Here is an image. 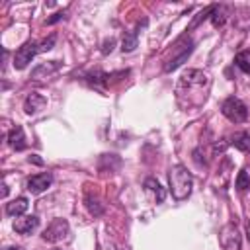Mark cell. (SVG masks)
<instances>
[{"mask_svg":"<svg viewBox=\"0 0 250 250\" xmlns=\"http://www.w3.org/2000/svg\"><path fill=\"white\" fill-rule=\"evenodd\" d=\"M207 86H209V76L205 74V72H201V70H195V68H189V70H186L182 76H180V80H178V86H176V94H178V100L184 96V94H197L199 96V100L203 102L205 100V90H207Z\"/></svg>","mask_w":250,"mask_h":250,"instance_id":"1","label":"cell"},{"mask_svg":"<svg viewBox=\"0 0 250 250\" xmlns=\"http://www.w3.org/2000/svg\"><path fill=\"white\" fill-rule=\"evenodd\" d=\"M168 186H170V193L174 199L178 201L188 199L193 189V176L188 172L186 166L176 164L168 170Z\"/></svg>","mask_w":250,"mask_h":250,"instance_id":"2","label":"cell"},{"mask_svg":"<svg viewBox=\"0 0 250 250\" xmlns=\"http://www.w3.org/2000/svg\"><path fill=\"white\" fill-rule=\"evenodd\" d=\"M191 51H193V39H191L189 35H182V37L174 43V47H172V57L166 61V64H164V72H172V70H176L182 62L188 61V57L191 55Z\"/></svg>","mask_w":250,"mask_h":250,"instance_id":"3","label":"cell"},{"mask_svg":"<svg viewBox=\"0 0 250 250\" xmlns=\"http://www.w3.org/2000/svg\"><path fill=\"white\" fill-rule=\"evenodd\" d=\"M221 113H223L229 121H232V123H244V121L248 119V107H246V104H244L242 100L234 98V96H230V98H227V100L223 102Z\"/></svg>","mask_w":250,"mask_h":250,"instance_id":"4","label":"cell"},{"mask_svg":"<svg viewBox=\"0 0 250 250\" xmlns=\"http://www.w3.org/2000/svg\"><path fill=\"white\" fill-rule=\"evenodd\" d=\"M39 53V45L35 43V41H25L18 51H16V55H14V68H18V70H23L31 61H33V57Z\"/></svg>","mask_w":250,"mask_h":250,"instance_id":"5","label":"cell"},{"mask_svg":"<svg viewBox=\"0 0 250 250\" xmlns=\"http://www.w3.org/2000/svg\"><path fill=\"white\" fill-rule=\"evenodd\" d=\"M68 229H70V227H68V221H66V219H53V221L49 223V227L43 230L41 238H43L45 242H59V240L66 238Z\"/></svg>","mask_w":250,"mask_h":250,"instance_id":"6","label":"cell"},{"mask_svg":"<svg viewBox=\"0 0 250 250\" xmlns=\"http://www.w3.org/2000/svg\"><path fill=\"white\" fill-rule=\"evenodd\" d=\"M219 242H221L223 250H240V232H238V229L232 223L225 225L221 229Z\"/></svg>","mask_w":250,"mask_h":250,"instance_id":"7","label":"cell"},{"mask_svg":"<svg viewBox=\"0 0 250 250\" xmlns=\"http://www.w3.org/2000/svg\"><path fill=\"white\" fill-rule=\"evenodd\" d=\"M45 105H47V98H45L43 94H39V92H31V94H27L25 100H23V111H25L27 115L39 113Z\"/></svg>","mask_w":250,"mask_h":250,"instance_id":"8","label":"cell"},{"mask_svg":"<svg viewBox=\"0 0 250 250\" xmlns=\"http://www.w3.org/2000/svg\"><path fill=\"white\" fill-rule=\"evenodd\" d=\"M53 184V176L49 174V172H41V174H33L29 180H27V189L31 191V193H41V191H45L49 186Z\"/></svg>","mask_w":250,"mask_h":250,"instance_id":"9","label":"cell"},{"mask_svg":"<svg viewBox=\"0 0 250 250\" xmlns=\"http://www.w3.org/2000/svg\"><path fill=\"white\" fill-rule=\"evenodd\" d=\"M39 227V219L35 215H21L20 219L14 221V230L18 234H29Z\"/></svg>","mask_w":250,"mask_h":250,"instance_id":"10","label":"cell"},{"mask_svg":"<svg viewBox=\"0 0 250 250\" xmlns=\"http://www.w3.org/2000/svg\"><path fill=\"white\" fill-rule=\"evenodd\" d=\"M59 68H61V62H59V61H49V62H41L39 66H35V68H33V72H31V78H35V80L47 78V76H51L53 72H57Z\"/></svg>","mask_w":250,"mask_h":250,"instance_id":"11","label":"cell"},{"mask_svg":"<svg viewBox=\"0 0 250 250\" xmlns=\"http://www.w3.org/2000/svg\"><path fill=\"white\" fill-rule=\"evenodd\" d=\"M8 143H10V146H12L14 150H23V148L27 146L21 125H16V127L10 131V135H8Z\"/></svg>","mask_w":250,"mask_h":250,"instance_id":"12","label":"cell"},{"mask_svg":"<svg viewBox=\"0 0 250 250\" xmlns=\"http://www.w3.org/2000/svg\"><path fill=\"white\" fill-rule=\"evenodd\" d=\"M27 205H29V201H27V197H16L14 201H10L8 205H6V213L10 215V217H21L25 211H27Z\"/></svg>","mask_w":250,"mask_h":250,"instance_id":"13","label":"cell"},{"mask_svg":"<svg viewBox=\"0 0 250 250\" xmlns=\"http://www.w3.org/2000/svg\"><path fill=\"white\" fill-rule=\"evenodd\" d=\"M145 188L156 195V201H158V203H162V201L166 199V191H164V188L160 186V182H158L156 178H152V176L146 178V180H145Z\"/></svg>","mask_w":250,"mask_h":250,"instance_id":"14","label":"cell"},{"mask_svg":"<svg viewBox=\"0 0 250 250\" xmlns=\"http://www.w3.org/2000/svg\"><path fill=\"white\" fill-rule=\"evenodd\" d=\"M211 21H213V25L215 27H221V25H225V21H227V8L225 6H221V4H213L211 6Z\"/></svg>","mask_w":250,"mask_h":250,"instance_id":"15","label":"cell"},{"mask_svg":"<svg viewBox=\"0 0 250 250\" xmlns=\"http://www.w3.org/2000/svg\"><path fill=\"white\" fill-rule=\"evenodd\" d=\"M137 35H139V31H125L123 33V39H121V51L123 53H131L137 49V43H139Z\"/></svg>","mask_w":250,"mask_h":250,"instance_id":"16","label":"cell"},{"mask_svg":"<svg viewBox=\"0 0 250 250\" xmlns=\"http://www.w3.org/2000/svg\"><path fill=\"white\" fill-rule=\"evenodd\" d=\"M230 145L242 152H250V133H236L230 141Z\"/></svg>","mask_w":250,"mask_h":250,"instance_id":"17","label":"cell"},{"mask_svg":"<svg viewBox=\"0 0 250 250\" xmlns=\"http://www.w3.org/2000/svg\"><path fill=\"white\" fill-rule=\"evenodd\" d=\"M234 64H236V66H238L242 72L250 74V49L240 51V53L234 57Z\"/></svg>","mask_w":250,"mask_h":250,"instance_id":"18","label":"cell"},{"mask_svg":"<svg viewBox=\"0 0 250 250\" xmlns=\"http://www.w3.org/2000/svg\"><path fill=\"white\" fill-rule=\"evenodd\" d=\"M234 186H236V189H238V191H244V189H248V188H250V176H248V172H246V170H240V172H238Z\"/></svg>","mask_w":250,"mask_h":250,"instance_id":"19","label":"cell"},{"mask_svg":"<svg viewBox=\"0 0 250 250\" xmlns=\"http://www.w3.org/2000/svg\"><path fill=\"white\" fill-rule=\"evenodd\" d=\"M86 209L92 213V215H102L104 213V205L98 201V199H94V197H86Z\"/></svg>","mask_w":250,"mask_h":250,"instance_id":"20","label":"cell"},{"mask_svg":"<svg viewBox=\"0 0 250 250\" xmlns=\"http://www.w3.org/2000/svg\"><path fill=\"white\" fill-rule=\"evenodd\" d=\"M53 45H55V35H51L49 39H45V41H41V43H39V53L51 51V49H53Z\"/></svg>","mask_w":250,"mask_h":250,"instance_id":"21","label":"cell"},{"mask_svg":"<svg viewBox=\"0 0 250 250\" xmlns=\"http://www.w3.org/2000/svg\"><path fill=\"white\" fill-rule=\"evenodd\" d=\"M113 47H115V39H113V37H109V39H105V41H104V45H102V53H104V55H107V53H111V51H113Z\"/></svg>","mask_w":250,"mask_h":250,"instance_id":"22","label":"cell"},{"mask_svg":"<svg viewBox=\"0 0 250 250\" xmlns=\"http://www.w3.org/2000/svg\"><path fill=\"white\" fill-rule=\"evenodd\" d=\"M64 16H66V12H57V14H53L45 23L47 25H53V23H57V21H61V20H64Z\"/></svg>","mask_w":250,"mask_h":250,"instance_id":"23","label":"cell"},{"mask_svg":"<svg viewBox=\"0 0 250 250\" xmlns=\"http://www.w3.org/2000/svg\"><path fill=\"white\" fill-rule=\"evenodd\" d=\"M6 195H8V186L2 184V197H6Z\"/></svg>","mask_w":250,"mask_h":250,"instance_id":"24","label":"cell"},{"mask_svg":"<svg viewBox=\"0 0 250 250\" xmlns=\"http://www.w3.org/2000/svg\"><path fill=\"white\" fill-rule=\"evenodd\" d=\"M31 160H33V162H35V164H41V158H37V156H35V154H33V156H31V158H29V162H31Z\"/></svg>","mask_w":250,"mask_h":250,"instance_id":"25","label":"cell"},{"mask_svg":"<svg viewBox=\"0 0 250 250\" xmlns=\"http://www.w3.org/2000/svg\"><path fill=\"white\" fill-rule=\"evenodd\" d=\"M246 232H248V240H250V219H248V223H246Z\"/></svg>","mask_w":250,"mask_h":250,"instance_id":"26","label":"cell"},{"mask_svg":"<svg viewBox=\"0 0 250 250\" xmlns=\"http://www.w3.org/2000/svg\"><path fill=\"white\" fill-rule=\"evenodd\" d=\"M4 250H21L20 246H8V248H4Z\"/></svg>","mask_w":250,"mask_h":250,"instance_id":"27","label":"cell"},{"mask_svg":"<svg viewBox=\"0 0 250 250\" xmlns=\"http://www.w3.org/2000/svg\"><path fill=\"white\" fill-rule=\"evenodd\" d=\"M53 250H61V248H53Z\"/></svg>","mask_w":250,"mask_h":250,"instance_id":"28","label":"cell"}]
</instances>
